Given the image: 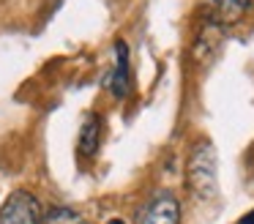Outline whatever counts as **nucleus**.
Instances as JSON below:
<instances>
[{"label":"nucleus","instance_id":"f257e3e1","mask_svg":"<svg viewBox=\"0 0 254 224\" xmlns=\"http://www.w3.org/2000/svg\"><path fill=\"white\" fill-rule=\"evenodd\" d=\"M189 189L199 200H210L216 194V153L210 142H197L189 156Z\"/></svg>","mask_w":254,"mask_h":224},{"label":"nucleus","instance_id":"f03ea898","mask_svg":"<svg viewBox=\"0 0 254 224\" xmlns=\"http://www.w3.org/2000/svg\"><path fill=\"white\" fill-rule=\"evenodd\" d=\"M44 208L30 191H14L0 208V224H41Z\"/></svg>","mask_w":254,"mask_h":224},{"label":"nucleus","instance_id":"7ed1b4c3","mask_svg":"<svg viewBox=\"0 0 254 224\" xmlns=\"http://www.w3.org/2000/svg\"><path fill=\"white\" fill-rule=\"evenodd\" d=\"M137 224H181V202L172 191H159L145 202Z\"/></svg>","mask_w":254,"mask_h":224},{"label":"nucleus","instance_id":"20e7f679","mask_svg":"<svg viewBox=\"0 0 254 224\" xmlns=\"http://www.w3.org/2000/svg\"><path fill=\"white\" fill-rule=\"evenodd\" d=\"M110 90L115 98H126L131 90V69H128V47L126 41H115V69L110 74Z\"/></svg>","mask_w":254,"mask_h":224},{"label":"nucleus","instance_id":"39448f33","mask_svg":"<svg viewBox=\"0 0 254 224\" xmlns=\"http://www.w3.org/2000/svg\"><path fill=\"white\" fill-rule=\"evenodd\" d=\"M99 142H101V118L99 112H88L82 120V129H79V153L85 158H90L99 150Z\"/></svg>","mask_w":254,"mask_h":224},{"label":"nucleus","instance_id":"423d86ee","mask_svg":"<svg viewBox=\"0 0 254 224\" xmlns=\"http://www.w3.org/2000/svg\"><path fill=\"white\" fill-rule=\"evenodd\" d=\"M210 3H213V19L219 25H232L252 8L254 0H210Z\"/></svg>","mask_w":254,"mask_h":224},{"label":"nucleus","instance_id":"0eeeda50","mask_svg":"<svg viewBox=\"0 0 254 224\" xmlns=\"http://www.w3.org/2000/svg\"><path fill=\"white\" fill-rule=\"evenodd\" d=\"M41 224H88V219L71 208H50L41 219Z\"/></svg>","mask_w":254,"mask_h":224},{"label":"nucleus","instance_id":"6e6552de","mask_svg":"<svg viewBox=\"0 0 254 224\" xmlns=\"http://www.w3.org/2000/svg\"><path fill=\"white\" fill-rule=\"evenodd\" d=\"M238 224H254V211H252V213H246V216H243Z\"/></svg>","mask_w":254,"mask_h":224},{"label":"nucleus","instance_id":"1a4fd4ad","mask_svg":"<svg viewBox=\"0 0 254 224\" xmlns=\"http://www.w3.org/2000/svg\"><path fill=\"white\" fill-rule=\"evenodd\" d=\"M107 224H126V222H123V219H110Z\"/></svg>","mask_w":254,"mask_h":224}]
</instances>
